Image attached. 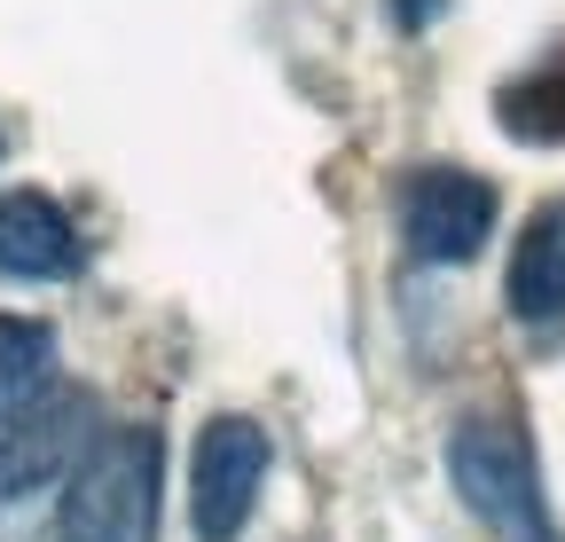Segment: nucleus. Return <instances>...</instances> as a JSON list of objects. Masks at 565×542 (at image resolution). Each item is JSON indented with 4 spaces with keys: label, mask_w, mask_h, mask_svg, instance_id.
I'll return each mask as SVG.
<instances>
[{
    "label": "nucleus",
    "mask_w": 565,
    "mask_h": 542,
    "mask_svg": "<svg viewBox=\"0 0 565 542\" xmlns=\"http://www.w3.org/2000/svg\"><path fill=\"white\" fill-rule=\"evenodd\" d=\"M0 276L17 284H71L87 276V236L55 196L40 189H9L0 196Z\"/></svg>",
    "instance_id": "423d86ee"
},
{
    "label": "nucleus",
    "mask_w": 565,
    "mask_h": 542,
    "mask_svg": "<svg viewBox=\"0 0 565 542\" xmlns=\"http://www.w3.org/2000/svg\"><path fill=\"white\" fill-rule=\"evenodd\" d=\"M494 118H503L511 142H565V55L519 72L503 95H494Z\"/></svg>",
    "instance_id": "6e6552de"
},
{
    "label": "nucleus",
    "mask_w": 565,
    "mask_h": 542,
    "mask_svg": "<svg viewBox=\"0 0 565 542\" xmlns=\"http://www.w3.org/2000/svg\"><path fill=\"white\" fill-rule=\"evenodd\" d=\"M401 236L424 267H463L494 236V181L463 166H424L401 189Z\"/></svg>",
    "instance_id": "39448f33"
},
{
    "label": "nucleus",
    "mask_w": 565,
    "mask_h": 542,
    "mask_svg": "<svg viewBox=\"0 0 565 542\" xmlns=\"http://www.w3.org/2000/svg\"><path fill=\"white\" fill-rule=\"evenodd\" d=\"M0 150H9V142H0Z\"/></svg>",
    "instance_id": "9b49d317"
},
{
    "label": "nucleus",
    "mask_w": 565,
    "mask_h": 542,
    "mask_svg": "<svg viewBox=\"0 0 565 542\" xmlns=\"http://www.w3.org/2000/svg\"><path fill=\"white\" fill-rule=\"evenodd\" d=\"M95 448V393L47 385L40 401L0 417V503L40 496L47 480H71V464Z\"/></svg>",
    "instance_id": "20e7f679"
},
{
    "label": "nucleus",
    "mask_w": 565,
    "mask_h": 542,
    "mask_svg": "<svg viewBox=\"0 0 565 542\" xmlns=\"http://www.w3.org/2000/svg\"><path fill=\"white\" fill-rule=\"evenodd\" d=\"M166 511V440L150 425H110L71 464L55 534L63 542H158Z\"/></svg>",
    "instance_id": "f257e3e1"
},
{
    "label": "nucleus",
    "mask_w": 565,
    "mask_h": 542,
    "mask_svg": "<svg viewBox=\"0 0 565 542\" xmlns=\"http://www.w3.org/2000/svg\"><path fill=\"white\" fill-rule=\"evenodd\" d=\"M55 385V330L40 315H0V417Z\"/></svg>",
    "instance_id": "1a4fd4ad"
},
{
    "label": "nucleus",
    "mask_w": 565,
    "mask_h": 542,
    "mask_svg": "<svg viewBox=\"0 0 565 542\" xmlns=\"http://www.w3.org/2000/svg\"><path fill=\"white\" fill-rule=\"evenodd\" d=\"M440 9H448V0H393V17H401L408 32H424V24H433V17H440Z\"/></svg>",
    "instance_id": "9d476101"
},
{
    "label": "nucleus",
    "mask_w": 565,
    "mask_h": 542,
    "mask_svg": "<svg viewBox=\"0 0 565 542\" xmlns=\"http://www.w3.org/2000/svg\"><path fill=\"white\" fill-rule=\"evenodd\" d=\"M267 488V433L252 417H212L189 448V527L196 542H236Z\"/></svg>",
    "instance_id": "7ed1b4c3"
},
{
    "label": "nucleus",
    "mask_w": 565,
    "mask_h": 542,
    "mask_svg": "<svg viewBox=\"0 0 565 542\" xmlns=\"http://www.w3.org/2000/svg\"><path fill=\"white\" fill-rule=\"evenodd\" d=\"M448 480L463 496V511L503 534V542H565L542 496V464L526 448V433L511 417H463L448 433Z\"/></svg>",
    "instance_id": "f03ea898"
},
{
    "label": "nucleus",
    "mask_w": 565,
    "mask_h": 542,
    "mask_svg": "<svg viewBox=\"0 0 565 542\" xmlns=\"http://www.w3.org/2000/svg\"><path fill=\"white\" fill-rule=\"evenodd\" d=\"M503 307L526 330H557L565 322V205H542L519 244H511V276H503Z\"/></svg>",
    "instance_id": "0eeeda50"
}]
</instances>
